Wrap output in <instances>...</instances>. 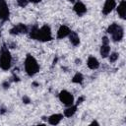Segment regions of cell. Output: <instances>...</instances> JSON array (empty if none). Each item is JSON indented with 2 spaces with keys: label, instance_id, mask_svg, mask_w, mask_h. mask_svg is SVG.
Listing matches in <instances>:
<instances>
[{
  "label": "cell",
  "instance_id": "cell-1",
  "mask_svg": "<svg viewBox=\"0 0 126 126\" xmlns=\"http://www.w3.org/2000/svg\"><path fill=\"white\" fill-rule=\"evenodd\" d=\"M28 33L32 39L40 41V42H47V41H51L53 39L51 28L47 24H44L41 27H37L35 25V26L32 27L31 30H29Z\"/></svg>",
  "mask_w": 126,
  "mask_h": 126
},
{
  "label": "cell",
  "instance_id": "cell-2",
  "mask_svg": "<svg viewBox=\"0 0 126 126\" xmlns=\"http://www.w3.org/2000/svg\"><path fill=\"white\" fill-rule=\"evenodd\" d=\"M24 68H25L26 74L29 77L35 76L40 70V66H39L37 60L35 59V57H33L30 53H28L26 55V58L24 61Z\"/></svg>",
  "mask_w": 126,
  "mask_h": 126
},
{
  "label": "cell",
  "instance_id": "cell-3",
  "mask_svg": "<svg viewBox=\"0 0 126 126\" xmlns=\"http://www.w3.org/2000/svg\"><path fill=\"white\" fill-rule=\"evenodd\" d=\"M106 33L110 35L113 42H120L124 38V28L117 23H112L107 27Z\"/></svg>",
  "mask_w": 126,
  "mask_h": 126
},
{
  "label": "cell",
  "instance_id": "cell-4",
  "mask_svg": "<svg viewBox=\"0 0 126 126\" xmlns=\"http://www.w3.org/2000/svg\"><path fill=\"white\" fill-rule=\"evenodd\" d=\"M12 67V55L9 48L3 45L0 50V68L3 71H8Z\"/></svg>",
  "mask_w": 126,
  "mask_h": 126
},
{
  "label": "cell",
  "instance_id": "cell-5",
  "mask_svg": "<svg viewBox=\"0 0 126 126\" xmlns=\"http://www.w3.org/2000/svg\"><path fill=\"white\" fill-rule=\"evenodd\" d=\"M58 98L60 100V102L65 105V106H69V105H72L75 103V97H74V94L67 91V90H62L59 92L58 94Z\"/></svg>",
  "mask_w": 126,
  "mask_h": 126
},
{
  "label": "cell",
  "instance_id": "cell-6",
  "mask_svg": "<svg viewBox=\"0 0 126 126\" xmlns=\"http://www.w3.org/2000/svg\"><path fill=\"white\" fill-rule=\"evenodd\" d=\"M29 32V28L27 25L23 23H19L17 25H14L10 30L9 33L11 35H20V34H25Z\"/></svg>",
  "mask_w": 126,
  "mask_h": 126
},
{
  "label": "cell",
  "instance_id": "cell-7",
  "mask_svg": "<svg viewBox=\"0 0 126 126\" xmlns=\"http://www.w3.org/2000/svg\"><path fill=\"white\" fill-rule=\"evenodd\" d=\"M10 18V9L6 0H0V22L5 23Z\"/></svg>",
  "mask_w": 126,
  "mask_h": 126
},
{
  "label": "cell",
  "instance_id": "cell-8",
  "mask_svg": "<svg viewBox=\"0 0 126 126\" xmlns=\"http://www.w3.org/2000/svg\"><path fill=\"white\" fill-rule=\"evenodd\" d=\"M73 11L75 12V14L79 17H83L87 11H88V8L87 6L85 5V3L81 0H77L74 2V6H73Z\"/></svg>",
  "mask_w": 126,
  "mask_h": 126
},
{
  "label": "cell",
  "instance_id": "cell-9",
  "mask_svg": "<svg viewBox=\"0 0 126 126\" xmlns=\"http://www.w3.org/2000/svg\"><path fill=\"white\" fill-rule=\"evenodd\" d=\"M116 5H117L116 0H105L104 3H103L102 9H101L102 15L107 16L108 14H110V13L115 9Z\"/></svg>",
  "mask_w": 126,
  "mask_h": 126
},
{
  "label": "cell",
  "instance_id": "cell-10",
  "mask_svg": "<svg viewBox=\"0 0 126 126\" xmlns=\"http://www.w3.org/2000/svg\"><path fill=\"white\" fill-rule=\"evenodd\" d=\"M71 29L68 27V26H66V25H61L59 28H58V30H57V32H56V38L57 39H63V38H65V37H68V35H69V33L71 32Z\"/></svg>",
  "mask_w": 126,
  "mask_h": 126
},
{
  "label": "cell",
  "instance_id": "cell-11",
  "mask_svg": "<svg viewBox=\"0 0 126 126\" xmlns=\"http://www.w3.org/2000/svg\"><path fill=\"white\" fill-rule=\"evenodd\" d=\"M63 118H64L63 113H53L49 115L46 118V120H47V123L50 125H58L62 121Z\"/></svg>",
  "mask_w": 126,
  "mask_h": 126
},
{
  "label": "cell",
  "instance_id": "cell-12",
  "mask_svg": "<svg viewBox=\"0 0 126 126\" xmlns=\"http://www.w3.org/2000/svg\"><path fill=\"white\" fill-rule=\"evenodd\" d=\"M115 10H116L119 18L122 20H125V18H126V0H121L118 3V5H116Z\"/></svg>",
  "mask_w": 126,
  "mask_h": 126
},
{
  "label": "cell",
  "instance_id": "cell-13",
  "mask_svg": "<svg viewBox=\"0 0 126 126\" xmlns=\"http://www.w3.org/2000/svg\"><path fill=\"white\" fill-rule=\"evenodd\" d=\"M87 66L91 70H96V69L99 68L100 63H99V61L96 57H94V55H90L87 59Z\"/></svg>",
  "mask_w": 126,
  "mask_h": 126
},
{
  "label": "cell",
  "instance_id": "cell-14",
  "mask_svg": "<svg viewBox=\"0 0 126 126\" xmlns=\"http://www.w3.org/2000/svg\"><path fill=\"white\" fill-rule=\"evenodd\" d=\"M68 38H69L70 43H71L73 46H75V47L79 46L80 43H81V39H80V36H79V34H78L77 32L71 31V32H70L69 35H68Z\"/></svg>",
  "mask_w": 126,
  "mask_h": 126
},
{
  "label": "cell",
  "instance_id": "cell-15",
  "mask_svg": "<svg viewBox=\"0 0 126 126\" xmlns=\"http://www.w3.org/2000/svg\"><path fill=\"white\" fill-rule=\"evenodd\" d=\"M77 109H78V104H76V103H74L72 105H69V106H66L65 110L63 111L64 117L70 118V117L74 116V114L77 112Z\"/></svg>",
  "mask_w": 126,
  "mask_h": 126
},
{
  "label": "cell",
  "instance_id": "cell-16",
  "mask_svg": "<svg viewBox=\"0 0 126 126\" xmlns=\"http://www.w3.org/2000/svg\"><path fill=\"white\" fill-rule=\"evenodd\" d=\"M110 52H111V49H110L109 43H108V44H103V43H101L100 48H99V55L101 56V58H103V59L107 58Z\"/></svg>",
  "mask_w": 126,
  "mask_h": 126
},
{
  "label": "cell",
  "instance_id": "cell-17",
  "mask_svg": "<svg viewBox=\"0 0 126 126\" xmlns=\"http://www.w3.org/2000/svg\"><path fill=\"white\" fill-rule=\"evenodd\" d=\"M84 82V76L81 72H76L74 74V76L72 77V83L77 84V85H81Z\"/></svg>",
  "mask_w": 126,
  "mask_h": 126
},
{
  "label": "cell",
  "instance_id": "cell-18",
  "mask_svg": "<svg viewBox=\"0 0 126 126\" xmlns=\"http://www.w3.org/2000/svg\"><path fill=\"white\" fill-rule=\"evenodd\" d=\"M107 58H108L109 63H115L118 60V58H119V53H117V52H110Z\"/></svg>",
  "mask_w": 126,
  "mask_h": 126
},
{
  "label": "cell",
  "instance_id": "cell-19",
  "mask_svg": "<svg viewBox=\"0 0 126 126\" xmlns=\"http://www.w3.org/2000/svg\"><path fill=\"white\" fill-rule=\"evenodd\" d=\"M16 3H17V5L19 6V7H21V8H26L28 5H29V1L28 0H16Z\"/></svg>",
  "mask_w": 126,
  "mask_h": 126
},
{
  "label": "cell",
  "instance_id": "cell-20",
  "mask_svg": "<svg viewBox=\"0 0 126 126\" xmlns=\"http://www.w3.org/2000/svg\"><path fill=\"white\" fill-rule=\"evenodd\" d=\"M110 42V38L107 36V35H103L102 37H101V43H103V44H108Z\"/></svg>",
  "mask_w": 126,
  "mask_h": 126
},
{
  "label": "cell",
  "instance_id": "cell-21",
  "mask_svg": "<svg viewBox=\"0 0 126 126\" xmlns=\"http://www.w3.org/2000/svg\"><path fill=\"white\" fill-rule=\"evenodd\" d=\"M22 100H23V102L26 103V104H28V103L31 102V98H30L28 95H24V96L22 97Z\"/></svg>",
  "mask_w": 126,
  "mask_h": 126
},
{
  "label": "cell",
  "instance_id": "cell-22",
  "mask_svg": "<svg viewBox=\"0 0 126 126\" xmlns=\"http://www.w3.org/2000/svg\"><path fill=\"white\" fill-rule=\"evenodd\" d=\"M2 87H3L4 89H9V87H10V83H9L8 81H5V82L2 83Z\"/></svg>",
  "mask_w": 126,
  "mask_h": 126
},
{
  "label": "cell",
  "instance_id": "cell-23",
  "mask_svg": "<svg viewBox=\"0 0 126 126\" xmlns=\"http://www.w3.org/2000/svg\"><path fill=\"white\" fill-rule=\"evenodd\" d=\"M84 100H85V96H80V97L78 98V100H77L76 104H78V105H79V104H80V103H82Z\"/></svg>",
  "mask_w": 126,
  "mask_h": 126
},
{
  "label": "cell",
  "instance_id": "cell-24",
  "mask_svg": "<svg viewBox=\"0 0 126 126\" xmlns=\"http://www.w3.org/2000/svg\"><path fill=\"white\" fill-rule=\"evenodd\" d=\"M30 3H32V4H37V3H39V2H41L42 0H28Z\"/></svg>",
  "mask_w": 126,
  "mask_h": 126
},
{
  "label": "cell",
  "instance_id": "cell-25",
  "mask_svg": "<svg viewBox=\"0 0 126 126\" xmlns=\"http://www.w3.org/2000/svg\"><path fill=\"white\" fill-rule=\"evenodd\" d=\"M81 63H82V60H81L80 58H76V60H75V64H76V65H81Z\"/></svg>",
  "mask_w": 126,
  "mask_h": 126
},
{
  "label": "cell",
  "instance_id": "cell-26",
  "mask_svg": "<svg viewBox=\"0 0 126 126\" xmlns=\"http://www.w3.org/2000/svg\"><path fill=\"white\" fill-rule=\"evenodd\" d=\"M94 124H95V125H99V123H98L97 121H95V120H94V121H93V122H92L90 125H94Z\"/></svg>",
  "mask_w": 126,
  "mask_h": 126
},
{
  "label": "cell",
  "instance_id": "cell-27",
  "mask_svg": "<svg viewBox=\"0 0 126 126\" xmlns=\"http://www.w3.org/2000/svg\"><path fill=\"white\" fill-rule=\"evenodd\" d=\"M67 1H69V2H72V3H73V2H75L76 0H67Z\"/></svg>",
  "mask_w": 126,
  "mask_h": 126
}]
</instances>
